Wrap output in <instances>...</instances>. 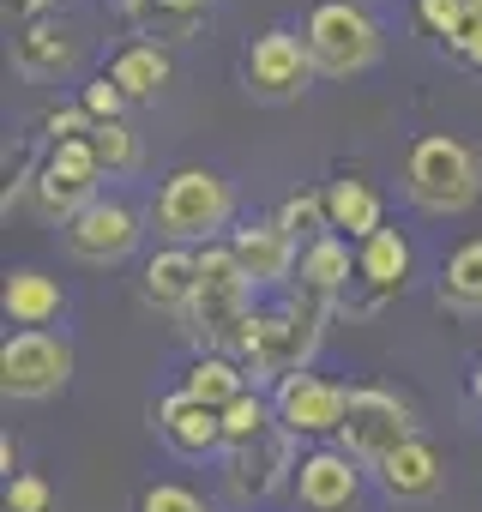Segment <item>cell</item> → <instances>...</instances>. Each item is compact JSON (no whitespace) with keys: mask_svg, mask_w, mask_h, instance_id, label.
I'll list each match as a JSON object with an SVG mask.
<instances>
[{"mask_svg":"<svg viewBox=\"0 0 482 512\" xmlns=\"http://www.w3.org/2000/svg\"><path fill=\"white\" fill-rule=\"evenodd\" d=\"M79 109L91 115V127H103V121H127V97H121V85L109 79V73H91L85 85H79Z\"/></svg>","mask_w":482,"mask_h":512,"instance_id":"f546056e","label":"cell"},{"mask_svg":"<svg viewBox=\"0 0 482 512\" xmlns=\"http://www.w3.org/2000/svg\"><path fill=\"white\" fill-rule=\"evenodd\" d=\"M440 302L458 308V314H482V235L458 241L446 260H440Z\"/></svg>","mask_w":482,"mask_h":512,"instance_id":"603a6c76","label":"cell"},{"mask_svg":"<svg viewBox=\"0 0 482 512\" xmlns=\"http://www.w3.org/2000/svg\"><path fill=\"white\" fill-rule=\"evenodd\" d=\"M302 43H308L320 79H356L380 61L386 31L362 0H314L302 19Z\"/></svg>","mask_w":482,"mask_h":512,"instance_id":"3957f363","label":"cell"},{"mask_svg":"<svg viewBox=\"0 0 482 512\" xmlns=\"http://www.w3.org/2000/svg\"><path fill=\"white\" fill-rule=\"evenodd\" d=\"M446 49H452V55H458L470 73H482V13H476V19H470V25H464V31H458Z\"/></svg>","mask_w":482,"mask_h":512,"instance_id":"d6a6232c","label":"cell"},{"mask_svg":"<svg viewBox=\"0 0 482 512\" xmlns=\"http://www.w3.org/2000/svg\"><path fill=\"white\" fill-rule=\"evenodd\" d=\"M181 392L193 398V404H205V410H229L241 392H254V380H248V368H241L235 356H223V350H199L187 368H181Z\"/></svg>","mask_w":482,"mask_h":512,"instance_id":"44dd1931","label":"cell"},{"mask_svg":"<svg viewBox=\"0 0 482 512\" xmlns=\"http://www.w3.org/2000/svg\"><path fill=\"white\" fill-rule=\"evenodd\" d=\"M139 296L157 314H193V302H199V247H157L145 260Z\"/></svg>","mask_w":482,"mask_h":512,"instance_id":"e0dca14e","label":"cell"},{"mask_svg":"<svg viewBox=\"0 0 482 512\" xmlns=\"http://www.w3.org/2000/svg\"><path fill=\"white\" fill-rule=\"evenodd\" d=\"M103 73L121 85V97H127V103H157L175 67H169V49H163V43H121V49L109 55V67H103Z\"/></svg>","mask_w":482,"mask_h":512,"instance_id":"7402d4cb","label":"cell"},{"mask_svg":"<svg viewBox=\"0 0 482 512\" xmlns=\"http://www.w3.org/2000/svg\"><path fill=\"white\" fill-rule=\"evenodd\" d=\"M97 181H103V169H97V151H91V133H85V139L49 145V157L37 163L31 193H37V211H43L49 223H61V229H67L91 199H103V193H97Z\"/></svg>","mask_w":482,"mask_h":512,"instance_id":"9c48e42d","label":"cell"},{"mask_svg":"<svg viewBox=\"0 0 482 512\" xmlns=\"http://www.w3.org/2000/svg\"><path fill=\"white\" fill-rule=\"evenodd\" d=\"M296 464H302V440H290L284 428L278 434H266V440H254V446H229L223 458H217V488H223V500L229 506H260V500H272L278 488H290L296 482Z\"/></svg>","mask_w":482,"mask_h":512,"instance_id":"5b68a950","label":"cell"},{"mask_svg":"<svg viewBox=\"0 0 482 512\" xmlns=\"http://www.w3.org/2000/svg\"><path fill=\"white\" fill-rule=\"evenodd\" d=\"M404 440H416V404L392 386H350V410L332 446H344L362 470H380Z\"/></svg>","mask_w":482,"mask_h":512,"instance_id":"277c9868","label":"cell"},{"mask_svg":"<svg viewBox=\"0 0 482 512\" xmlns=\"http://www.w3.org/2000/svg\"><path fill=\"white\" fill-rule=\"evenodd\" d=\"M13 464H19V446H13V434H7V440H0V470H7V482H13V476H19V470H13Z\"/></svg>","mask_w":482,"mask_h":512,"instance_id":"e575fe53","label":"cell"},{"mask_svg":"<svg viewBox=\"0 0 482 512\" xmlns=\"http://www.w3.org/2000/svg\"><path fill=\"white\" fill-rule=\"evenodd\" d=\"M374 476H380V488H386L392 500H434L440 482H446V458H440V446H434L428 434H416V440H404Z\"/></svg>","mask_w":482,"mask_h":512,"instance_id":"d6986e66","label":"cell"},{"mask_svg":"<svg viewBox=\"0 0 482 512\" xmlns=\"http://www.w3.org/2000/svg\"><path fill=\"white\" fill-rule=\"evenodd\" d=\"M410 272H416V247L404 229H374L368 241H356V284L368 290V302H392L410 290Z\"/></svg>","mask_w":482,"mask_h":512,"instance_id":"2e32d148","label":"cell"},{"mask_svg":"<svg viewBox=\"0 0 482 512\" xmlns=\"http://www.w3.org/2000/svg\"><path fill=\"white\" fill-rule=\"evenodd\" d=\"M67 7V0H7V13L19 19V25H31V19H55Z\"/></svg>","mask_w":482,"mask_h":512,"instance_id":"836d02e7","label":"cell"},{"mask_svg":"<svg viewBox=\"0 0 482 512\" xmlns=\"http://www.w3.org/2000/svg\"><path fill=\"white\" fill-rule=\"evenodd\" d=\"M482 193V157L452 133H422L404 151V199L428 217H458Z\"/></svg>","mask_w":482,"mask_h":512,"instance_id":"7a4b0ae2","label":"cell"},{"mask_svg":"<svg viewBox=\"0 0 482 512\" xmlns=\"http://www.w3.org/2000/svg\"><path fill=\"white\" fill-rule=\"evenodd\" d=\"M266 434H278V410H272V392H241L229 410H223V452L229 446H254V440H266Z\"/></svg>","mask_w":482,"mask_h":512,"instance_id":"d4e9b609","label":"cell"},{"mask_svg":"<svg viewBox=\"0 0 482 512\" xmlns=\"http://www.w3.org/2000/svg\"><path fill=\"white\" fill-rule=\"evenodd\" d=\"M205 7L211 0H127V13L139 19V31L157 37V43H181L205 19Z\"/></svg>","mask_w":482,"mask_h":512,"instance_id":"cb8c5ba5","label":"cell"},{"mask_svg":"<svg viewBox=\"0 0 482 512\" xmlns=\"http://www.w3.org/2000/svg\"><path fill=\"white\" fill-rule=\"evenodd\" d=\"M476 13H482V0H476Z\"/></svg>","mask_w":482,"mask_h":512,"instance_id":"8d00e7d4","label":"cell"},{"mask_svg":"<svg viewBox=\"0 0 482 512\" xmlns=\"http://www.w3.org/2000/svg\"><path fill=\"white\" fill-rule=\"evenodd\" d=\"M0 302H7V320H13L19 332H49V326L67 314V290H61V278H49L43 266L7 272V290H0Z\"/></svg>","mask_w":482,"mask_h":512,"instance_id":"ac0fdd59","label":"cell"},{"mask_svg":"<svg viewBox=\"0 0 482 512\" xmlns=\"http://www.w3.org/2000/svg\"><path fill=\"white\" fill-rule=\"evenodd\" d=\"M139 235H145V217L127 205V199H91L67 229H61V247L73 253L79 266H115V260H127V253L139 247Z\"/></svg>","mask_w":482,"mask_h":512,"instance_id":"30bf717a","label":"cell"},{"mask_svg":"<svg viewBox=\"0 0 482 512\" xmlns=\"http://www.w3.org/2000/svg\"><path fill=\"white\" fill-rule=\"evenodd\" d=\"M320 193H326L332 235H344V241H368L374 229H386V199H380L374 181H362V175H338V181H326Z\"/></svg>","mask_w":482,"mask_h":512,"instance_id":"ffe728a7","label":"cell"},{"mask_svg":"<svg viewBox=\"0 0 482 512\" xmlns=\"http://www.w3.org/2000/svg\"><path fill=\"white\" fill-rule=\"evenodd\" d=\"M278 229L296 241V247H308V241H320V235H332V217H326V193L320 187H302V193H290L278 211Z\"/></svg>","mask_w":482,"mask_h":512,"instance_id":"484cf974","label":"cell"},{"mask_svg":"<svg viewBox=\"0 0 482 512\" xmlns=\"http://www.w3.org/2000/svg\"><path fill=\"white\" fill-rule=\"evenodd\" d=\"M67 380H73V344L61 332H13L0 344V392L7 398L37 404L55 398Z\"/></svg>","mask_w":482,"mask_h":512,"instance_id":"ba28073f","label":"cell"},{"mask_svg":"<svg viewBox=\"0 0 482 512\" xmlns=\"http://www.w3.org/2000/svg\"><path fill=\"white\" fill-rule=\"evenodd\" d=\"M55 506V488H49V476H37V470H19L13 482H7V512H49Z\"/></svg>","mask_w":482,"mask_h":512,"instance_id":"4dcf8cb0","label":"cell"},{"mask_svg":"<svg viewBox=\"0 0 482 512\" xmlns=\"http://www.w3.org/2000/svg\"><path fill=\"white\" fill-rule=\"evenodd\" d=\"M229 247H235L241 272L254 278V290H284V284H296L302 247L278 229V217H260V223H248V229H229Z\"/></svg>","mask_w":482,"mask_h":512,"instance_id":"5bb4252c","label":"cell"},{"mask_svg":"<svg viewBox=\"0 0 482 512\" xmlns=\"http://www.w3.org/2000/svg\"><path fill=\"white\" fill-rule=\"evenodd\" d=\"M302 512H350L362 500V464L344 446H308L290 482Z\"/></svg>","mask_w":482,"mask_h":512,"instance_id":"7c38bea8","label":"cell"},{"mask_svg":"<svg viewBox=\"0 0 482 512\" xmlns=\"http://www.w3.org/2000/svg\"><path fill=\"white\" fill-rule=\"evenodd\" d=\"M362 7H368V0H362Z\"/></svg>","mask_w":482,"mask_h":512,"instance_id":"74e56055","label":"cell"},{"mask_svg":"<svg viewBox=\"0 0 482 512\" xmlns=\"http://www.w3.org/2000/svg\"><path fill=\"white\" fill-rule=\"evenodd\" d=\"M85 133H91V115L79 109V97L43 115V139H49V145H67V139H85Z\"/></svg>","mask_w":482,"mask_h":512,"instance_id":"1f68e13d","label":"cell"},{"mask_svg":"<svg viewBox=\"0 0 482 512\" xmlns=\"http://www.w3.org/2000/svg\"><path fill=\"white\" fill-rule=\"evenodd\" d=\"M235 223V187L223 169L205 163H181L163 175L157 199H151V229L163 247H211L229 241L223 229Z\"/></svg>","mask_w":482,"mask_h":512,"instance_id":"6da1fadb","label":"cell"},{"mask_svg":"<svg viewBox=\"0 0 482 512\" xmlns=\"http://www.w3.org/2000/svg\"><path fill=\"white\" fill-rule=\"evenodd\" d=\"M151 428H157V440L175 458H211V464L223 458V416L205 410V404H193L181 386L151 404Z\"/></svg>","mask_w":482,"mask_h":512,"instance_id":"4fadbf2b","label":"cell"},{"mask_svg":"<svg viewBox=\"0 0 482 512\" xmlns=\"http://www.w3.org/2000/svg\"><path fill=\"white\" fill-rule=\"evenodd\" d=\"M272 410H278V428L290 440H308V446H332L338 428H344V410H350V386L332 380V374H290L272 386Z\"/></svg>","mask_w":482,"mask_h":512,"instance_id":"8992f818","label":"cell"},{"mask_svg":"<svg viewBox=\"0 0 482 512\" xmlns=\"http://www.w3.org/2000/svg\"><path fill=\"white\" fill-rule=\"evenodd\" d=\"M350 284H356V241H344V235H320V241L302 247V266H296L290 296H302V302H314V308L332 314V302L350 296Z\"/></svg>","mask_w":482,"mask_h":512,"instance_id":"9a60e30c","label":"cell"},{"mask_svg":"<svg viewBox=\"0 0 482 512\" xmlns=\"http://www.w3.org/2000/svg\"><path fill=\"white\" fill-rule=\"evenodd\" d=\"M133 512H217V506L199 488H187V482H145Z\"/></svg>","mask_w":482,"mask_h":512,"instance_id":"f1b7e54d","label":"cell"},{"mask_svg":"<svg viewBox=\"0 0 482 512\" xmlns=\"http://www.w3.org/2000/svg\"><path fill=\"white\" fill-rule=\"evenodd\" d=\"M91 151H97V169H103V175H133V169H139V133H133L127 121L91 127Z\"/></svg>","mask_w":482,"mask_h":512,"instance_id":"4316f807","label":"cell"},{"mask_svg":"<svg viewBox=\"0 0 482 512\" xmlns=\"http://www.w3.org/2000/svg\"><path fill=\"white\" fill-rule=\"evenodd\" d=\"M470 398L482 404V356H476V368H470Z\"/></svg>","mask_w":482,"mask_h":512,"instance_id":"d590c367","label":"cell"},{"mask_svg":"<svg viewBox=\"0 0 482 512\" xmlns=\"http://www.w3.org/2000/svg\"><path fill=\"white\" fill-rule=\"evenodd\" d=\"M314 55L302 43V31L290 25H272L248 43V55H241V85H248V97L260 103H296L308 85H314Z\"/></svg>","mask_w":482,"mask_h":512,"instance_id":"52a82bcc","label":"cell"},{"mask_svg":"<svg viewBox=\"0 0 482 512\" xmlns=\"http://www.w3.org/2000/svg\"><path fill=\"white\" fill-rule=\"evenodd\" d=\"M85 67V31L61 19H31L13 37V73L31 85H61Z\"/></svg>","mask_w":482,"mask_h":512,"instance_id":"8fae6325","label":"cell"},{"mask_svg":"<svg viewBox=\"0 0 482 512\" xmlns=\"http://www.w3.org/2000/svg\"><path fill=\"white\" fill-rule=\"evenodd\" d=\"M410 13H416V25L428 31V37H440V49L476 19V0H410Z\"/></svg>","mask_w":482,"mask_h":512,"instance_id":"83f0119b","label":"cell"}]
</instances>
